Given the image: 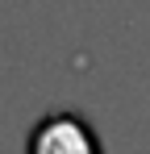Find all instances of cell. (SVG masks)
<instances>
[{
  "label": "cell",
  "mask_w": 150,
  "mask_h": 154,
  "mask_svg": "<svg viewBox=\"0 0 150 154\" xmlns=\"http://www.w3.org/2000/svg\"><path fill=\"white\" fill-rule=\"evenodd\" d=\"M25 154H104V146L79 112H50L29 129Z\"/></svg>",
  "instance_id": "6da1fadb"
}]
</instances>
